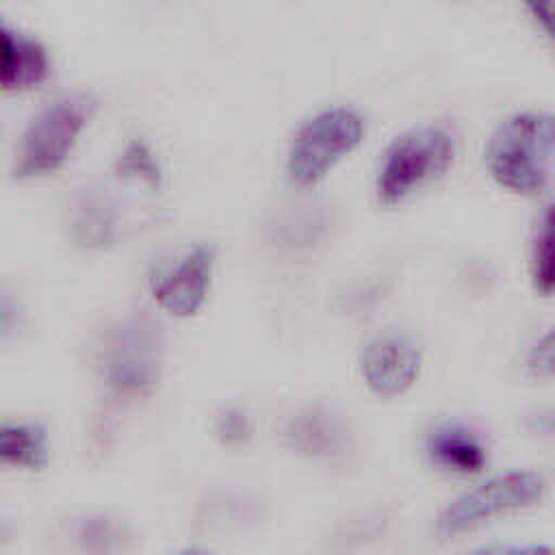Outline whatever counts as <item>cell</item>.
Here are the masks:
<instances>
[{
	"mask_svg": "<svg viewBox=\"0 0 555 555\" xmlns=\"http://www.w3.org/2000/svg\"><path fill=\"white\" fill-rule=\"evenodd\" d=\"M455 156V137L444 126L425 124L399 134L384 152L377 171V197L397 204L414 189L449 169Z\"/></svg>",
	"mask_w": 555,
	"mask_h": 555,
	"instance_id": "cell-4",
	"label": "cell"
},
{
	"mask_svg": "<svg viewBox=\"0 0 555 555\" xmlns=\"http://www.w3.org/2000/svg\"><path fill=\"white\" fill-rule=\"evenodd\" d=\"M332 223L323 206H291L271 223V236L278 247L301 249L314 245Z\"/></svg>",
	"mask_w": 555,
	"mask_h": 555,
	"instance_id": "cell-15",
	"label": "cell"
},
{
	"mask_svg": "<svg viewBox=\"0 0 555 555\" xmlns=\"http://www.w3.org/2000/svg\"><path fill=\"white\" fill-rule=\"evenodd\" d=\"M65 223L76 245L85 249L108 247L117 243L124 232L121 204L106 184H85L69 197Z\"/></svg>",
	"mask_w": 555,
	"mask_h": 555,
	"instance_id": "cell-9",
	"label": "cell"
},
{
	"mask_svg": "<svg viewBox=\"0 0 555 555\" xmlns=\"http://www.w3.org/2000/svg\"><path fill=\"white\" fill-rule=\"evenodd\" d=\"M473 555H553L551 546L529 544V546H486Z\"/></svg>",
	"mask_w": 555,
	"mask_h": 555,
	"instance_id": "cell-20",
	"label": "cell"
},
{
	"mask_svg": "<svg viewBox=\"0 0 555 555\" xmlns=\"http://www.w3.org/2000/svg\"><path fill=\"white\" fill-rule=\"evenodd\" d=\"M421 366V347L403 330H382L366 340L360 353L362 377L379 397L403 395L416 382Z\"/></svg>",
	"mask_w": 555,
	"mask_h": 555,
	"instance_id": "cell-7",
	"label": "cell"
},
{
	"mask_svg": "<svg viewBox=\"0 0 555 555\" xmlns=\"http://www.w3.org/2000/svg\"><path fill=\"white\" fill-rule=\"evenodd\" d=\"M56 540L72 555H124L134 546L132 529L106 514L69 518L56 529Z\"/></svg>",
	"mask_w": 555,
	"mask_h": 555,
	"instance_id": "cell-13",
	"label": "cell"
},
{
	"mask_svg": "<svg viewBox=\"0 0 555 555\" xmlns=\"http://www.w3.org/2000/svg\"><path fill=\"white\" fill-rule=\"evenodd\" d=\"M531 278L533 286L548 295L553 291V262H551V219L548 208L542 210L540 221L535 223L533 241H531Z\"/></svg>",
	"mask_w": 555,
	"mask_h": 555,
	"instance_id": "cell-17",
	"label": "cell"
},
{
	"mask_svg": "<svg viewBox=\"0 0 555 555\" xmlns=\"http://www.w3.org/2000/svg\"><path fill=\"white\" fill-rule=\"evenodd\" d=\"M50 72L46 46L0 17V89L17 91L39 85Z\"/></svg>",
	"mask_w": 555,
	"mask_h": 555,
	"instance_id": "cell-12",
	"label": "cell"
},
{
	"mask_svg": "<svg viewBox=\"0 0 555 555\" xmlns=\"http://www.w3.org/2000/svg\"><path fill=\"white\" fill-rule=\"evenodd\" d=\"M364 119L351 106H327L308 117L288 145L286 171L301 186L317 184L330 169L360 145Z\"/></svg>",
	"mask_w": 555,
	"mask_h": 555,
	"instance_id": "cell-5",
	"label": "cell"
},
{
	"mask_svg": "<svg viewBox=\"0 0 555 555\" xmlns=\"http://www.w3.org/2000/svg\"><path fill=\"white\" fill-rule=\"evenodd\" d=\"M176 555H217V553L210 548H204V546H186V548L178 551Z\"/></svg>",
	"mask_w": 555,
	"mask_h": 555,
	"instance_id": "cell-22",
	"label": "cell"
},
{
	"mask_svg": "<svg viewBox=\"0 0 555 555\" xmlns=\"http://www.w3.org/2000/svg\"><path fill=\"white\" fill-rule=\"evenodd\" d=\"M95 108L98 98L91 91H69L46 102L20 137L13 173L17 178H35L56 171L67 160Z\"/></svg>",
	"mask_w": 555,
	"mask_h": 555,
	"instance_id": "cell-3",
	"label": "cell"
},
{
	"mask_svg": "<svg viewBox=\"0 0 555 555\" xmlns=\"http://www.w3.org/2000/svg\"><path fill=\"white\" fill-rule=\"evenodd\" d=\"M17 319H20V308L15 299L11 297V293L0 291V336L11 332L17 325Z\"/></svg>",
	"mask_w": 555,
	"mask_h": 555,
	"instance_id": "cell-21",
	"label": "cell"
},
{
	"mask_svg": "<svg viewBox=\"0 0 555 555\" xmlns=\"http://www.w3.org/2000/svg\"><path fill=\"white\" fill-rule=\"evenodd\" d=\"M11 535H13V527L9 522L0 520V546H4L11 540Z\"/></svg>",
	"mask_w": 555,
	"mask_h": 555,
	"instance_id": "cell-23",
	"label": "cell"
},
{
	"mask_svg": "<svg viewBox=\"0 0 555 555\" xmlns=\"http://www.w3.org/2000/svg\"><path fill=\"white\" fill-rule=\"evenodd\" d=\"M93 362L111 395L124 401L147 399L163 375V334L147 314L128 312L98 334Z\"/></svg>",
	"mask_w": 555,
	"mask_h": 555,
	"instance_id": "cell-1",
	"label": "cell"
},
{
	"mask_svg": "<svg viewBox=\"0 0 555 555\" xmlns=\"http://www.w3.org/2000/svg\"><path fill=\"white\" fill-rule=\"evenodd\" d=\"M544 492V477L535 470H507L455 496L438 516L440 535H457L499 514L535 503Z\"/></svg>",
	"mask_w": 555,
	"mask_h": 555,
	"instance_id": "cell-6",
	"label": "cell"
},
{
	"mask_svg": "<svg viewBox=\"0 0 555 555\" xmlns=\"http://www.w3.org/2000/svg\"><path fill=\"white\" fill-rule=\"evenodd\" d=\"M251 431H254L251 416L241 408H228L215 421V436L225 447L245 444L251 438Z\"/></svg>",
	"mask_w": 555,
	"mask_h": 555,
	"instance_id": "cell-18",
	"label": "cell"
},
{
	"mask_svg": "<svg viewBox=\"0 0 555 555\" xmlns=\"http://www.w3.org/2000/svg\"><path fill=\"white\" fill-rule=\"evenodd\" d=\"M527 366L533 375H551L553 371V334L546 332L529 351Z\"/></svg>",
	"mask_w": 555,
	"mask_h": 555,
	"instance_id": "cell-19",
	"label": "cell"
},
{
	"mask_svg": "<svg viewBox=\"0 0 555 555\" xmlns=\"http://www.w3.org/2000/svg\"><path fill=\"white\" fill-rule=\"evenodd\" d=\"M551 154V115L522 111L509 115L494 128L486 147V163L501 186L533 195L548 184Z\"/></svg>",
	"mask_w": 555,
	"mask_h": 555,
	"instance_id": "cell-2",
	"label": "cell"
},
{
	"mask_svg": "<svg viewBox=\"0 0 555 555\" xmlns=\"http://www.w3.org/2000/svg\"><path fill=\"white\" fill-rule=\"evenodd\" d=\"M217 249L212 245H195L184 251L171 267L156 271L150 278V288L156 304L173 317L195 314L208 295Z\"/></svg>",
	"mask_w": 555,
	"mask_h": 555,
	"instance_id": "cell-8",
	"label": "cell"
},
{
	"mask_svg": "<svg viewBox=\"0 0 555 555\" xmlns=\"http://www.w3.org/2000/svg\"><path fill=\"white\" fill-rule=\"evenodd\" d=\"M48 462V431L39 423H0V466L41 468Z\"/></svg>",
	"mask_w": 555,
	"mask_h": 555,
	"instance_id": "cell-14",
	"label": "cell"
},
{
	"mask_svg": "<svg viewBox=\"0 0 555 555\" xmlns=\"http://www.w3.org/2000/svg\"><path fill=\"white\" fill-rule=\"evenodd\" d=\"M280 438L291 451L312 457L330 460L340 455L349 444V429L345 421L323 405H308L284 418Z\"/></svg>",
	"mask_w": 555,
	"mask_h": 555,
	"instance_id": "cell-10",
	"label": "cell"
},
{
	"mask_svg": "<svg viewBox=\"0 0 555 555\" xmlns=\"http://www.w3.org/2000/svg\"><path fill=\"white\" fill-rule=\"evenodd\" d=\"M115 171L119 178L137 180L147 186H158V182H160L158 160L154 158V152L150 150V145L141 139L130 141L121 150V154L115 163Z\"/></svg>",
	"mask_w": 555,
	"mask_h": 555,
	"instance_id": "cell-16",
	"label": "cell"
},
{
	"mask_svg": "<svg viewBox=\"0 0 555 555\" xmlns=\"http://www.w3.org/2000/svg\"><path fill=\"white\" fill-rule=\"evenodd\" d=\"M423 449L434 466L455 475H475L488 462V451L479 434L460 421L431 425L425 434Z\"/></svg>",
	"mask_w": 555,
	"mask_h": 555,
	"instance_id": "cell-11",
	"label": "cell"
}]
</instances>
